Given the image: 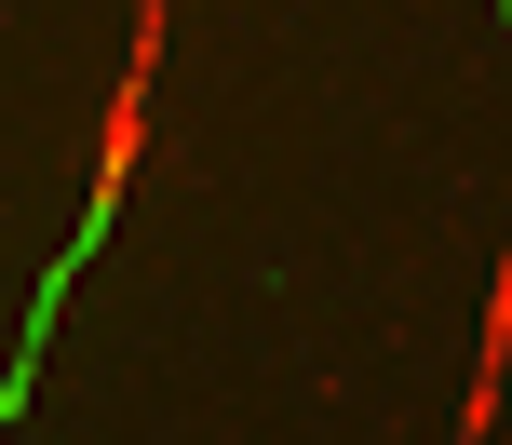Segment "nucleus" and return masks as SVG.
<instances>
[{
    "mask_svg": "<svg viewBox=\"0 0 512 445\" xmlns=\"http://www.w3.org/2000/svg\"><path fill=\"white\" fill-rule=\"evenodd\" d=\"M499 378H512V257L486 270V338H472V392H459V445H499Z\"/></svg>",
    "mask_w": 512,
    "mask_h": 445,
    "instance_id": "1",
    "label": "nucleus"
}]
</instances>
